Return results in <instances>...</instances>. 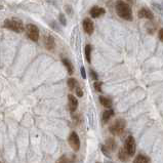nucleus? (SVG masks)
<instances>
[{"label": "nucleus", "instance_id": "nucleus-1", "mask_svg": "<svg viewBox=\"0 0 163 163\" xmlns=\"http://www.w3.org/2000/svg\"><path fill=\"white\" fill-rule=\"evenodd\" d=\"M115 7H116L117 15L120 17H122L123 19H126V21H131L132 19V11L128 3L124 2L122 0H118Z\"/></svg>", "mask_w": 163, "mask_h": 163}, {"label": "nucleus", "instance_id": "nucleus-2", "mask_svg": "<svg viewBox=\"0 0 163 163\" xmlns=\"http://www.w3.org/2000/svg\"><path fill=\"white\" fill-rule=\"evenodd\" d=\"M3 27L10 30V31L17 32V33H21V32L24 31V25H23L22 21L19 19H5Z\"/></svg>", "mask_w": 163, "mask_h": 163}, {"label": "nucleus", "instance_id": "nucleus-3", "mask_svg": "<svg viewBox=\"0 0 163 163\" xmlns=\"http://www.w3.org/2000/svg\"><path fill=\"white\" fill-rule=\"evenodd\" d=\"M125 126H126V122L124 119H117L111 126L109 127L110 132L114 135H120L122 132L124 131Z\"/></svg>", "mask_w": 163, "mask_h": 163}, {"label": "nucleus", "instance_id": "nucleus-4", "mask_svg": "<svg viewBox=\"0 0 163 163\" xmlns=\"http://www.w3.org/2000/svg\"><path fill=\"white\" fill-rule=\"evenodd\" d=\"M124 149L126 150V152L128 153L129 156H133L134 154H135L136 145H135V141H134L133 136L131 135L127 136V139L125 140Z\"/></svg>", "mask_w": 163, "mask_h": 163}, {"label": "nucleus", "instance_id": "nucleus-5", "mask_svg": "<svg viewBox=\"0 0 163 163\" xmlns=\"http://www.w3.org/2000/svg\"><path fill=\"white\" fill-rule=\"evenodd\" d=\"M26 32H27L28 37L33 41H37L39 39V30L35 25L28 24L26 26Z\"/></svg>", "mask_w": 163, "mask_h": 163}, {"label": "nucleus", "instance_id": "nucleus-6", "mask_svg": "<svg viewBox=\"0 0 163 163\" xmlns=\"http://www.w3.org/2000/svg\"><path fill=\"white\" fill-rule=\"evenodd\" d=\"M68 142L69 145H70L71 148L73 149L74 151H79V149H80V139H79V136H78V134L75 131H72L70 133Z\"/></svg>", "mask_w": 163, "mask_h": 163}, {"label": "nucleus", "instance_id": "nucleus-7", "mask_svg": "<svg viewBox=\"0 0 163 163\" xmlns=\"http://www.w3.org/2000/svg\"><path fill=\"white\" fill-rule=\"evenodd\" d=\"M83 29L85 31V33L91 35L93 33V30H95V25H93V22L90 19H85L83 21Z\"/></svg>", "mask_w": 163, "mask_h": 163}, {"label": "nucleus", "instance_id": "nucleus-8", "mask_svg": "<svg viewBox=\"0 0 163 163\" xmlns=\"http://www.w3.org/2000/svg\"><path fill=\"white\" fill-rule=\"evenodd\" d=\"M138 17H139L140 19H154L153 12H152L150 9L145 8V7L139 10V12H138Z\"/></svg>", "mask_w": 163, "mask_h": 163}, {"label": "nucleus", "instance_id": "nucleus-9", "mask_svg": "<svg viewBox=\"0 0 163 163\" xmlns=\"http://www.w3.org/2000/svg\"><path fill=\"white\" fill-rule=\"evenodd\" d=\"M105 9L103 7H99V6H93L91 9H90L89 13L90 15L93 17H95V19H97V17H102V15H105Z\"/></svg>", "mask_w": 163, "mask_h": 163}, {"label": "nucleus", "instance_id": "nucleus-10", "mask_svg": "<svg viewBox=\"0 0 163 163\" xmlns=\"http://www.w3.org/2000/svg\"><path fill=\"white\" fill-rule=\"evenodd\" d=\"M68 101H69V108H70L71 112H75L77 110L78 107V101L73 95H68Z\"/></svg>", "mask_w": 163, "mask_h": 163}, {"label": "nucleus", "instance_id": "nucleus-11", "mask_svg": "<svg viewBox=\"0 0 163 163\" xmlns=\"http://www.w3.org/2000/svg\"><path fill=\"white\" fill-rule=\"evenodd\" d=\"M45 47H46L48 50H52V49L56 47V41H54V39L52 36H47L45 37Z\"/></svg>", "mask_w": 163, "mask_h": 163}, {"label": "nucleus", "instance_id": "nucleus-12", "mask_svg": "<svg viewBox=\"0 0 163 163\" xmlns=\"http://www.w3.org/2000/svg\"><path fill=\"white\" fill-rule=\"evenodd\" d=\"M129 157H130V156L128 155V153H127L126 150H125L124 148L120 149L119 153H118V158L120 159V161H122V162H126V161H128Z\"/></svg>", "mask_w": 163, "mask_h": 163}, {"label": "nucleus", "instance_id": "nucleus-13", "mask_svg": "<svg viewBox=\"0 0 163 163\" xmlns=\"http://www.w3.org/2000/svg\"><path fill=\"white\" fill-rule=\"evenodd\" d=\"M113 116H114V111H113L112 109L106 110L105 112L103 113V122H104V123H107Z\"/></svg>", "mask_w": 163, "mask_h": 163}, {"label": "nucleus", "instance_id": "nucleus-14", "mask_svg": "<svg viewBox=\"0 0 163 163\" xmlns=\"http://www.w3.org/2000/svg\"><path fill=\"white\" fill-rule=\"evenodd\" d=\"M105 146L109 149L110 151H115V150H116V148H117L116 142H115V140L112 139V138H109V139H107Z\"/></svg>", "mask_w": 163, "mask_h": 163}, {"label": "nucleus", "instance_id": "nucleus-15", "mask_svg": "<svg viewBox=\"0 0 163 163\" xmlns=\"http://www.w3.org/2000/svg\"><path fill=\"white\" fill-rule=\"evenodd\" d=\"M62 62H63V64L66 66L67 70H68V73L73 74L74 73V67H73V65H72V63L69 61L68 58H63V61Z\"/></svg>", "mask_w": 163, "mask_h": 163}, {"label": "nucleus", "instance_id": "nucleus-16", "mask_svg": "<svg viewBox=\"0 0 163 163\" xmlns=\"http://www.w3.org/2000/svg\"><path fill=\"white\" fill-rule=\"evenodd\" d=\"M100 102L104 107L106 108H111L112 107V101L108 99V97H100Z\"/></svg>", "mask_w": 163, "mask_h": 163}, {"label": "nucleus", "instance_id": "nucleus-17", "mask_svg": "<svg viewBox=\"0 0 163 163\" xmlns=\"http://www.w3.org/2000/svg\"><path fill=\"white\" fill-rule=\"evenodd\" d=\"M133 163H150V160L145 155H138L133 160Z\"/></svg>", "mask_w": 163, "mask_h": 163}, {"label": "nucleus", "instance_id": "nucleus-18", "mask_svg": "<svg viewBox=\"0 0 163 163\" xmlns=\"http://www.w3.org/2000/svg\"><path fill=\"white\" fill-rule=\"evenodd\" d=\"M67 83H68V87L70 88V89H75L76 86L78 85V82L75 78H70V79H68V82Z\"/></svg>", "mask_w": 163, "mask_h": 163}, {"label": "nucleus", "instance_id": "nucleus-19", "mask_svg": "<svg viewBox=\"0 0 163 163\" xmlns=\"http://www.w3.org/2000/svg\"><path fill=\"white\" fill-rule=\"evenodd\" d=\"M90 54H91V45L87 44L85 46V58L87 63H90L91 62V58H90Z\"/></svg>", "mask_w": 163, "mask_h": 163}, {"label": "nucleus", "instance_id": "nucleus-20", "mask_svg": "<svg viewBox=\"0 0 163 163\" xmlns=\"http://www.w3.org/2000/svg\"><path fill=\"white\" fill-rule=\"evenodd\" d=\"M101 150H102V152H103V154H104V155L107 156L108 158H111V153H110V150L107 148V147L102 146V147H101Z\"/></svg>", "mask_w": 163, "mask_h": 163}, {"label": "nucleus", "instance_id": "nucleus-21", "mask_svg": "<svg viewBox=\"0 0 163 163\" xmlns=\"http://www.w3.org/2000/svg\"><path fill=\"white\" fill-rule=\"evenodd\" d=\"M56 163H70V160H69V158L67 157V156H62V157H60V158L58 159V161H56Z\"/></svg>", "mask_w": 163, "mask_h": 163}, {"label": "nucleus", "instance_id": "nucleus-22", "mask_svg": "<svg viewBox=\"0 0 163 163\" xmlns=\"http://www.w3.org/2000/svg\"><path fill=\"white\" fill-rule=\"evenodd\" d=\"M102 85H103V82H101V81H95V89L97 90V91H99V93H101L102 91Z\"/></svg>", "mask_w": 163, "mask_h": 163}, {"label": "nucleus", "instance_id": "nucleus-23", "mask_svg": "<svg viewBox=\"0 0 163 163\" xmlns=\"http://www.w3.org/2000/svg\"><path fill=\"white\" fill-rule=\"evenodd\" d=\"M58 19H60V23H61L63 26H66L67 25V19L64 13H61V15H58Z\"/></svg>", "mask_w": 163, "mask_h": 163}, {"label": "nucleus", "instance_id": "nucleus-24", "mask_svg": "<svg viewBox=\"0 0 163 163\" xmlns=\"http://www.w3.org/2000/svg\"><path fill=\"white\" fill-rule=\"evenodd\" d=\"M75 91H76V95H77V97H83V90H82V88H81L79 85L76 86Z\"/></svg>", "mask_w": 163, "mask_h": 163}, {"label": "nucleus", "instance_id": "nucleus-25", "mask_svg": "<svg viewBox=\"0 0 163 163\" xmlns=\"http://www.w3.org/2000/svg\"><path fill=\"white\" fill-rule=\"evenodd\" d=\"M90 77H91V79H93V80H95V81H97V78H99L97 77V74L95 73L93 70H90Z\"/></svg>", "mask_w": 163, "mask_h": 163}, {"label": "nucleus", "instance_id": "nucleus-26", "mask_svg": "<svg viewBox=\"0 0 163 163\" xmlns=\"http://www.w3.org/2000/svg\"><path fill=\"white\" fill-rule=\"evenodd\" d=\"M81 76H82L83 79H85L86 78V72H85V69H84V67H81Z\"/></svg>", "mask_w": 163, "mask_h": 163}, {"label": "nucleus", "instance_id": "nucleus-27", "mask_svg": "<svg viewBox=\"0 0 163 163\" xmlns=\"http://www.w3.org/2000/svg\"><path fill=\"white\" fill-rule=\"evenodd\" d=\"M158 37H159V39H160L161 41H163V29H160V31H159V34H158Z\"/></svg>", "mask_w": 163, "mask_h": 163}, {"label": "nucleus", "instance_id": "nucleus-28", "mask_svg": "<svg viewBox=\"0 0 163 163\" xmlns=\"http://www.w3.org/2000/svg\"><path fill=\"white\" fill-rule=\"evenodd\" d=\"M126 1H127L128 3H131V4H132V3L135 2V0H126Z\"/></svg>", "mask_w": 163, "mask_h": 163}, {"label": "nucleus", "instance_id": "nucleus-29", "mask_svg": "<svg viewBox=\"0 0 163 163\" xmlns=\"http://www.w3.org/2000/svg\"><path fill=\"white\" fill-rule=\"evenodd\" d=\"M97 163H99V162H97Z\"/></svg>", "mask_w": 163, "mask_h": 163}]
</instances>
